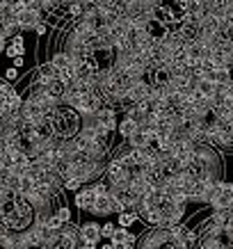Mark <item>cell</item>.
I'll list each match as a JSON object with an SVG mask.
<instances>
[{
	"label": "cell",
	"instance_id": "16",
	"mask_svg": "<svg viewBox=\"0 0 233 249\" xmlns=\"http://www.w3.org/2000/svg\"><path fill=\"white\" fill-rule=\"evenodd\" d=\"M114 231H117V227H114V224H103V227H101V235H103V238H108V240H112Z\"/></svg>",
	"mask_w": 233,
	"mask_h": 249
},
{
	"label": "cell",
	"instance_id": "18",
	"mask_svg": "<svg viewBox=\"0 0 233 249\" xmlns=\"http://www.w3.org/2000/svg\"><path fill=\"white\" fill-rule=\"evenodd\" d=\"M5 78H7V80H16V78H18V69L16 67L7 69V71H5Z\"/></svg>",
	"mask_w": 233,
	"mask_h": 249
},
{
	"label": "cell",
	"instance_id": "15",
	"mask_svg": "<svg viewBox=\"0 0 233 249\" xmlns=\"http://www.w3.org/2000/svg\"><path fill=\"white\" fill-rule=\"evenodd\" d=\"M55 217L60 219V224H69V222H71V211H69L67 206H60V208L55 211Z\"/></svg>",
	"mask_w": 233,
	"mask_h": 249
},
{
	"label": "cell",
	"instance_id": "3",
	"mask_svg": "<svg viewBox=\"0 0 233 249\" xmlns=\"http://www.w3.org/2000/svg\"><path fill=\"white\" fill-rule=\"evenodd\" d=\"M213 211H229L233 206V183L229 181H219L213 190V196L208 201Z\"/></svg>",
	"mask_w": 233,
	"mask_h": 249
},
{
	"label": "cell",
	"instance_id": "7",
	"mask_svg": "<svg viewBox=\"0 0 233 249\" xmlns=\"http://www.w3.org/2000/svg\"><path fill=\"white\" fill-rule=\"evenodd\" d=\"M16 21H18L21 30H35L41 23V12L39 9H23L21 14H16Z\"/></svg>",
	"mask_w": 233,
	"mask_h": 249
},
{
	"label": "cell",
	"instance_id": "8",
	"mask_svg": "<svg viewBox=\"0 0 233 249\" xmlns=\"http://www.w3.org/2000/svg\"><path fill=\"white\" fill-rule=\"evenodd\" d=\"M96 119H98V124L108 130V133H114L117 126H119V124H117V117H114V107H110V106L101 107V110L96 112Z\"/></svg>",
	"mask_w": 233,
	"mask_h": 249
},
{
	"label": "cell",
	"instance_id": "5",
	"mask_svg": "<svg viewBox=\"0 0 233 249\" xmlns=\"http://www.w3.org/2000/svg\"><path fill=\"white\" fill-rule=\"evenodd\" d=\"M101 227H98L96 222H85L83 227H80V240L87 249H96V245L101 242Z\"/></svg>",
	"mask_w": 233,
	"mask_h": 249
},
{
	"label": "cell",
	"instance_id": "6",
	"mask_svg": "<svg viewBox=\"0 0 233 249\" xmlns=\"http://www.w3.org/2000/svg\"><path fill=\"white\" fill-rule=\"evenodd\" d=\"M96 199H98V192L94 190V185H87V188L75 192V206H78L80 211H90L91 213V208H94V204H96Z\"/></svg>",
	"mask_w": 233,
	"mask_h": 249
},
{
	"label": "cell",
	"instance_id": "17",
	"mask_svg": "<svg viewBox=\"0 0 233 249\" xmlns=\"http://www.w3.org/2000/svg\"><path fill=\"white\" fill-rule=\"evenodd\" d=\"M83 188V183L78 181V178H67L64 181V190H80Z\"/></svg>",
	"mask_w": 233,
	"mask_h": 249
},
{
	"label": "cell",
	"instance_id": "14",
	"mask_svg": "<svg viewBox=\"0 0 233 249\" xmlns=\"http://www.w3.org/2000/svg\"><path fill=\"white\" fill-rule=\"evenodd\" d=\"M137 219V215L133 211H124L119 213V227L121 229H128V227H133V222Z\"/></svg>",
	"mask_w": 233,
	"mask_h": 249
},
{
	"label": "cell",
	"instance_id": "20",
	"mask_svg": "<svg viewBox=\"0 0 233 249\" xmlns=\"http://www.w3.org/2000/svg\"><path fill=\"white\" fill-rule=\"evenodd\" d=\"M7 37H2V35H0V53H5V51H7Z\"/></svg>",
	"mask_w": 233,
	"mask_h": 249
},
{
	"label": "cell",
	"instance_id": "11",
	"mask_svg": "<svg viewBox=\"0 0 233 249\" xmlns=\"http://www.w3.org/2000/svg\"><path fill=\"white\" fill-rule=\"evenodd\" d=\"M172 231L176 235H179L180 240L185 242V245H188V247H195L197 245V233L195 231H192V229H188L185 227V224H179V227H172Z\"/></svg>",
	"mask_w": 233,
	"mask_h": 249
},
{
	"label": "cell",
	"instance_id": "9",
	"mask_svg": "<svg viewBox=\"0 0 233 249\" xmlns=\"http://www.w3.org/2000/svg\"><path fill=\"white\" fill-rule=\"evenodd\" d=\"M110 242H112L114 247H135L137 245L135 235L130 233L128 229H121V227H117V231H114V235H112V240Z\"/></svg>",
	"mask_w": 233,
	"mask_h": 249
},
{
	"label": "cell",
	"instance_id": "10",
	"mask_svg": "<svg viewBox=\"0 0 233 249\" xmlns=\"http://www.w3.org/2000/svg\"><path fill=\"white\" fill-rule=\"evenodd\" d=\"M128 144H130V149H135V151H144V149L156 146V140L151 135H146V133H140V130H137L135 135L128 140Z\"/></svg>",
	"mask_w": 233,
	"mask_h": 249
},
{
	"label": "cell",
	"instance_id": "4",
	"mask_svg": "<svg viewBox=\"0 0 233 249\" xmlns=\"http://www.w3.org/2000/svg\"><path fill=\"white\" fill-rule=\"evenodd\" d=\"M91 213L94 215H98V217H106V215H112V213H124V206L114 199L110 192H106V195H98L96 204H94V208H91Z\"/></svg>",
	"mask_w": 233,
	"mask_h": 249
},
{
	"label": "cell",
	"instance_id": "13",
	"mask_svg": "<svg viewBox=\"0 0 233 249\" xmlns=\"http://www.w3.org/2000/svg\"><path fill=\"white\" fill-rule=\"evenodd\" d=\"M51 64H53V67L62 73L64 69H69L71 64H73V60H71V57H69V55L64 53V51H60V53H55L53 57H51Z\"/></svg>",
	"mask_w": 233,
	"mask_h": 249
},
{
	"label": "cell",
	"instance_id": "22",
	"mask_svg": "<svg viewBox=\"0 0 233 249\" xmlns=\"http://www.w3.org/2000/svg\"><path fill=\"white\" fill-rule=\"evenodd\" d=\"M101 249H114V245H112V242H106V245H103Z\"/></svg>",
	"mask_w": 233,
	"mask_h": 249
},
{
	"label": "cell",
	"instance_id": "24",
	"mask_svg": "<svg viewBox=\"0 0 233 249\" xmlns=\"http://www.w3.org/2000/svg\"><path fill=\"white\" fill-rule=\"evenodd\" d=\"M78 249H87V247H85V245H80V247H78Z\"/></svg>",
	"mask_w": 233,
	"mask_h": 249
},
{
	"label": "cell",
	"instance_id": "2",
	"mask_svg": "<svg viewBox=\"0 0 233 249\" xmlns=\"http://www.w3.org/2000/svg\"><path fill=\"white\" fill-rule=\"evenodd\" d=\"M199 249H233V229L222 227L211 217L201 227Z\"/></svg>",
	"mask_w": 233,
	"mask_h": 249
},
{
	"label": "cell",
	"instance_id": "12",
	"mask_svg": "<svg viewBox=\"0 0 233 249\" xmlns=\"http://www.w3.org/2000/svg\"><path fill=\"white\" fill-rule=\"evenodd\" d=\"M137 130H140V126H137L135 121L126 119V117H124V119L119 121V126H117V133H119L121 137H126V140H130V137L135 135Z\"/></svg>",
	"mask_w": 233,
	"mask_h": 249
},
{
	"label": "cell",
	"instance_id": "1",
	"mask_svg": "<svg viewBox=\"0 0 233 249\" xmlns=\"http://www.w3.org/2000/svg\"><path fill=\"white\" fill-rule=\"evenodd\" d=\"M135 249H190L172 229L153 227L144 235H140Z\"/></svg>",
	"mask_w": 233,
	"mask_h": 249
},
{
	"label": "cell",
	"instance_id": "19",
	"mask_svg": "<svg viewBox=\"0 0 233 249\" xmlns=\"http://www.w3.org/2000/svg\"><path fill=\"white\" fill-rule=\"evenodd\" d=\"M35 32H37V35H46V32H48V25H46L44 21H41V23L37 25V28H35Z\"/></svg>",
	"mask_w": 233,
	"mask_h": 249
},
{
	"label": "cell",
	"instance_id": "23",
	"mask_svg": "<svg viewBox=\"0 0 233 249\" xmlns=\"http://www.w3.org/2000/svg\"><path fill=\"white\" fill-rule=\"evenodd\" d=\"M114 249H133V247H114Z\"/></svg>",
	"mask_w": 233,
	"mask_h": 249
},
{
	"label": "cell",
	"instance_id": "21",
	"mask_svg": "<svg viewBox=\"0 0 233 249\" xmlns=\"http://www.w3.org/2000/svg\"><path fill=\"white\" fill-rule=\"evenodd\" d=\"M14 67H16V69L23 67V57H14Z\"/></svg>",
	"mask_w": 233,
	"mask_h": 249
}]
</instances>
